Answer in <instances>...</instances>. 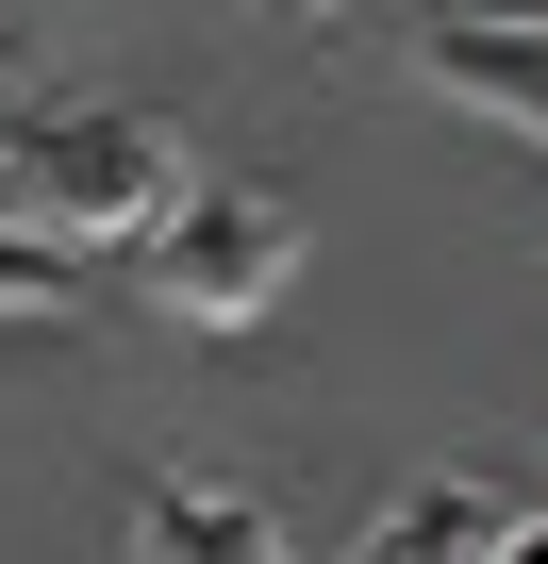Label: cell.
I'll list each match as a JSON object with an SVG mask.
<instances>
[{
	"mask_svg": "<svg viewBox=\"0 0 548 564\" xmlns=\"http://www.w3.org/2000/svg\"><path fill=\"white\" fill-rule=\"evenodd\" d=\"M0 67H18V34H0Z\"/></svg>",
	"mask_w": 548,
	"mask_h": 564,
	"instance_id": "cell-11",
	"label": "cell"
},
{
	"mask_svg": "<svg viewBox=\"0 0 548 564\" xmlns=\"http://www.w3.org/2000/svg\"><path fill=\"white\" fill-rule=\"evenodd\" d=\"M0 216H18V166H0Z\"/></svg>",
	"mask_w": 548,
	"mask_h": 564,
	"instance_id": "cell-10",
	"label": "cell"
},
{
	"mask_svg": "<svg viewBox=\"0 0 548 564\" xmlns=\"http://www.w3.org/2000/svg\"><path fill=\"white\" fill-rule=\"evenodd\" d=\"M465 18H531V34H548V0H465Z\"/></svg>",
	"mask_w": 548,
	"mask_h": 564,
	"instance_id": "cell-8",
	"label": "cell"
},
{
	"mask_svg": "<svg viewBox=\"0 0 548 564\" xmlns=\"http://www.w3.org/2000/svg\"><path fill=\"white\" fill-rule=\"evenodd\" d=\"M183 199H200V150L133 100H67V117L18 133V216L67 232V249H150Z\"/></svg>",
	"mask_w": 548,
	"mask_h": 564,
	"instance_id": "cell-1",
	"label": "cell"
},
{
	"mask_svg": "<svg viewBox=\"0 0 548 564\" xmlns=\"http://www.w3.org/2000/svg\"><path fill=\"white\" fill-rule=\"evenodd\" d=\"M283 282H300V216H283V199H249V183H200V199L150 232V300L200 316V333L283 316Z\"/></svg>",
	"mask_w": 548,
	"mask_h": 564,
	"instance_id": "cell-2",
	"label": "cell"
},
{
	"mask_svg": "<svg viewBox=\"0 0 548 564\" xmlns=\"http://www.w3.org/2000/svg\"><path fill=\"white\" fill-rule=\"evenodd\" d=\"M84 300V265H67V232H34V216H0V316H67Z\"/></svg>",
	"mask_w": 548,
	"mask_h": 564,
	"instance_id": "cell-6",
	"label": "cell"
},
{
	"mask_svg": "<svg viewBox=\"0 0 548 564\" xmlns=\"http://www.w3.org/2000/svg\"><path fill=\"white\" fill-rule=\"evenodd\" d=\"M416 84H432L449 117H498V133L548 150V34H531V18H449V34L416 51Z\"/></svg>",
	"mask_w": 548,
	"mask_h": 564,
	"instance_id": "cell-3",
	"label": "cell"
},
{
	"mask_svg": "<svg viewBox=\"0 0 548 564\" xmlns=\"http://www.w3.org/2000/svg\"><path fill=\"white\" fill-rule=\"evenodd\" d=\"M498 564H548V514H515V531H498Z\"/></svg>",
	"mask_w": 548,
	"mask_h": 564,
	"instance_id": "cell-7",
	"label": "cell"
},
{
	"mask_svg": "<svg viewBox=\"0 0 548 564\" xmlns=\"http://www.w3.org/2000/svg\"><path fill=\"white\" fill-rule=\"evenodd\" d=\"M498 531H515V514H498L482 481H399V498L366 514V564H498Z\"/></svg>",
	"mask_w": 548,
	"mask_h": 564,
	"instance_id": "cell-5",
	"label": "cell"
},
{
	"mask_svg": "<svg viewBox=\"0 0 548 564\" xmlns=\"http://www.w3.org/2000/svg\"><path fill=\"white\" fill-rule=\"evenodd\" d=\"M133 564H283V514L233 481H150L133 498Z\"/></svg>",
	"mask_w": 548,
	"mask_h": 564,
	"instance_id": "cell-4",
	"label": "cell"
},
{
	"mask_svg": "<svg viewBox=\"0 0 548 564\" xmlns=\"http://www.w3.org/2000/svg\"><path fill=\"white\" fill-rule=\"evenodd\" d=\"M283 18H350V0H283Z\"/></svg>",
	"mask_w": 548,
	"mask_h": 564,
	"instance_id": "cell-9",
	"label": "cell"
}]
</instances>
